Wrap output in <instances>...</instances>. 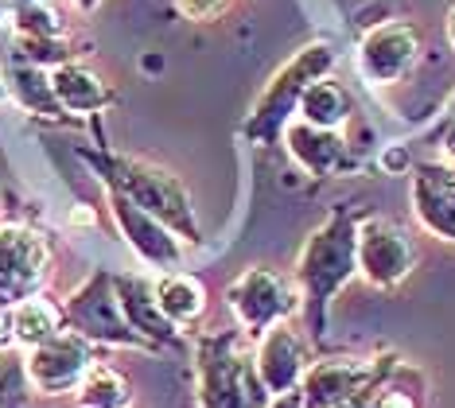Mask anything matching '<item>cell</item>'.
Here are the masks:
<instances>
[{"instance_id":"1","label":"cell","mask_w":455,"mask_h":408,"mask_svg":"<svg viewBox=\"0 0 455 408\" xmlns=\"http://www.w3.org/2000/svg\"><path fill=\"white\" fill-rule=\"evenodd\" d=\"M82 370H86V347L75 339L51 342L32 358V373L44 389H67L70 381H78Z\"/></svg>"},{"instance_id":"2","label":"cell","mask_w":455,"mask_h":408,"mask_svg":"<svg viewBox=\"0 0 455 408\" xmlns=\"http://www.w3.org/2000/svg\"><path fill=\"white\" fill-rule=\"evenodd\" d=\"M55 323H59V316L47 300H28L12 311V334L20 342H28V347H44V342H51Z\"/></svg>"},{"instance_id":"3","label":"cell","mask_w":455,"mask_h":408,"mask_svg":"<svg viewBox=\"0 0 455 408\" xmlns=\"http://www.w3.org/2000/svg\"><path fill=\"white\" fill-rule=\"evenodd\" d=\"M160 308L168 311L172 319H195L203 311V288L188 276H168L160 284Z\"/></svg>"},{"instance_id":"4","label":"cell","mask_w":455,"mask_h":408,"mask_svg":"<svg viewBox=\"0 0 455 408\" xmlns=\"http://www.w3.org/2000/svg\"><path fill=\"white\" fill-rule=\"evenodd\" d=\"M125 401H129L125 381L109 370L94 373V378L86 381V389H82V404L86 408H125Z\"/></svg>"},{"instance_id":"5","label":"cell","mask_w":455,"mask_h":408,"mask_svg":"<svg viewBox=\"0 0 455 408\" xmlns=\"http://www.w3.org/2000/svg\"><path fill=\"white\" fill-rule=\"evenodd\" d=\"M222 4H226V0H180V8H183V12H188V16H195V20L214 16Z\"/></svg>"},{"instance_id":"6","label":"cell","mask_w":455,"mask_h":408,"mask_svg":"<svg viewBox=\"0 0 455 408\" xmlns=\"http://www.w3.org/2000/svg\"><path fill=\"white\" fill-rule=\"evenodd\" d=\"M374 408H412V401H409L405 393H386V396H381V401H378Z\"/></svg>"},{"instance_id":"7","label":"cell","mask_w":455,"mask_h":408,"mask_svg":"<svg viewBox=\"0 0 455 408\" xmlns=\"http://www.w3.org/2000/svg\"><path fill=\"white\" fill-rule=\"evenodd\" d=\"M4 334H8V319L0 316V339H4Z\"/></svg>"},{"instance_id":"8","label":"cell","mask_w":455,"mask_h":408,"mask_svg":"<svg viewBox=\"0 0 455 408\" xmlns=\"http://www.w3.org/2000/svg\"><path fill=\"white\" fill-rule=\"evenodd\" d=\"M451 39H455V20H451Z\"/></svg>"}]
</instances>
